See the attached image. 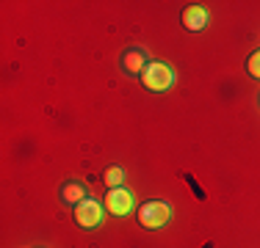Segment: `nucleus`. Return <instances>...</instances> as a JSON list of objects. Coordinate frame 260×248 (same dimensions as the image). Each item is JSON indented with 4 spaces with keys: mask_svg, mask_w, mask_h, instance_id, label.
<instances>
[{
    "mask_svg": "<svg viewBox=\"0 0 260 248\" xmlns=\"http://www.w3.org/2000/svg\"><path fill=\"white\" fill-rule=\"evenodd\" d=\"M64 198H67V201H72V204H80V201H83V188H80V185H67V188H64Z\"/></svg>",
    "mask_w": 260,
    "mask_h": 248,
    "instance_id": "nucleus-7",
    "label": "nucleus"
},
{
    "mask_svg": "<svg viewBox=\"0 0 260 248\" xmlns=\"http://www.w3.org/2000/svg\"><path fill=\"white\" fill-rule=\"evenodd\" d=\"M103 218V207L94 201V198H83L80 204H75V221L83 229H94Z\"/></svg>",
    "mask_w": 260,
    "mask_h": 248,
    "instance_id": "nucleus-3",
    "label": "nucleus"
},
{
    "mask_svg": "<svg viewBox=\"0 0 260 248\" xmlns=\"http://www.w3.org/2000/svg\"><path fill=\"white\" fill-rule=\"evenodd\" d=\"M205 22H208V14H205L202 6H185V11H183V25L185 28L188 30H202Z\"/></svg>",
    "mask_w": 260,
    "mask_h": 248,
    "instance_id": "nucleus-5",
    "label": "nucleus"
},
{
    "mask_svg": "<svg viewBox=\"0 0 260 248\" xmlns=\"http://www.w3.org/2000/svg\"><path fill=\"white\" fill-rule=\"evenodd\" d=\"M125 66H127V72H144L147 69L144 53H141V50H130L125 55Z\"/></svg>",
    "mask_w": 260,
    "mask_h": 248,
    "instance_id": "nucleus-6",
    "label": "nucleus"
},
{
    "mask_svg": "<svg viewBox=\"0 0 260 248\" xmlns=\"http://www.w3.org/2000/svg\"><path fill=\"white\" fill-rule=\"evenodd\" d=\"M169 204L166 201H147L144 207L139 210V223L147 229H160L166 221H169Z\"/></svg>",
    "mask_w": 260,
    "mask_h": 248,
    "instance_id": "nucleus-2",
    "label": "nucleus"
},
{
    "mask_svg": "<svg viewBox=\"0 0 260 248\" xmlns=\"http://www.w3.org/2000/svg\"><path fill=\"white\" fill-rule=\"evenodd\" d=\"M105 210L111 215H127L133 210V196L125 188H114L108 196H105Z\"/></svg>",
    "mask_w": 260,
    "mask_h": 248,
    "instance_id": "nucleus-4",
    "label": "nucleus"
},
{
    "mask_svg": "<svg viewBox=\"0 0 260 248\" xmlns=\"http://www.w3.org/2000/svg\"><path fill=\"white\" fill-rule=\"evenodd\" d=\"M246 69H249L252 77H260V50L249 55V64H246Z\"/></svg>",
    "mask_w": 260,
    "mask_h": 248,
    "instance_id": "nucleus-9",
    "label": "nucleus"
},
{
    "mask_svg": "<svg viewBox=\"0 0 260 248\" xmlns=\"http://www.w3.org/2000/svg\"><path fill=\"white\" fill-rule=\"evenodd\" d=\"M141 83L152 91H166L172 83H175V72L169 69L166 64H147V69L141 72Z\"/></svg>",
    "mask_w": 260,
    "mask_h": 248,
    "instance_id": "nucleus-1",
    "label": "nucleus"
},
{
    "mask_svg": "<svg viewBox=\"0 0 260 248\" xmlns=\"http://www.w3.org/2000/svg\"><path fill=\"white\" fill-rule=\"evenodd\" d=\"M122 179H125V171H122V169H116V166H114V169H108V171H105V182H108L111 188H119V182H122Z\"/></svg>",
    "mask_w": 260,
    "mask_h": 248,
    "instance_id": "nucleus-8",
    "label": "nucleus"
}]
</instances>
